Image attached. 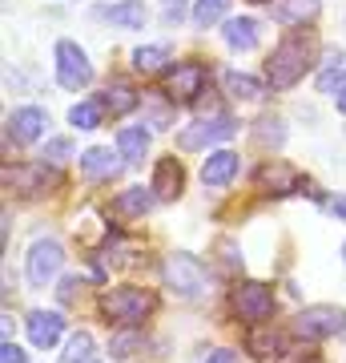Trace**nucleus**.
<instances>
[{
    "label": "nucleus",
    "mask_w": 346,
    "mask_h": 363,
    "mask_svg": "<svg viewBox=\"0 0 346 363\" xmlns=\"http://www.w3.org/2000/svg\"><path fill=\"white\" fill-rule=\"evenodd\" d=\"M314 65V37L310 33H290V37L270 52L266 61V77L274 89H290L306 77V69Z\"/></svg>",
    "instance_id": "obj_1"
},
{
    "label": "nucleus",
    "mask_w": 346,
    "mask_h": 363,
    "mask_svg": "<svg viewBox=\"0 0 346 363\" xmlns=\"http://www.w3.org/2000/svg\"><path fill=\"white\" fill-rule=\"evenodd\" d=\"M154 307H157V298L145 286H117V291L101 295V315L109 323H121V327H137Z\"/></svg>",
    "instance_id": "obj_2"
},
{
    "label": "nucleus",
    "mask_w": 346,
    "mask_h": 363,
    "mask_svg": "<svg viewBox=\"0 0 346 363\" xmlns=\"http://www.w3.org/2000/svg\"><path fill=\"white\" fill-rule=\"evenodd\" d=\"M161 274H166V286L181 298H197L209 286V274H205V267L193 255H169Z\"/></svg>",
    "instance_id": "obj_3"
},
{
    "label": "nucleus",
    "mask_w": 346,
    "mask_h": 363,
    "mask_svg": "<svg viewBox=\"0 0 346 363\" xmlns=\"http://www.w3.org/2000/svg\"><path fill=\"white\" fill-rule=\"evenodd\" d=\"M57 81L64 89H85L93 81V65L77 40H57Z\"/></svg>",
    "instance_id": "obj_4"
},
{
    "label": "nucleus",
    "mask_w": 346,
    "mask_h": 363,
    "mask_svg": "<svg viewBox=\"0 0 346 363\" xmlns=\"http://www.w3.org/2000/svg\"><path fill=\"white\" fill-rule=\"evenodd\" d=\"M233 311L246 323H266L274 315V291L266 283H238L233 286Z\"/></svg>",
    "instance_id": "obj_5"
},
{
    "label": "nucleus",
    "mask_w": 346,
    "mask_h": 363,
    "mask_svg": "<svg viewBox=\"0 0 346 363\" xmlns=\"http://www.w3.org/2000/svg\"><path fill=\"white\" fill-rule=\"evenodd\" d=\"M338 331H346V311H338V307H306V311L294 319V335L302 339H326V335H338Z\"/></svg>",
    "instance_id": "obj_6"
},
{
    "label": "nucleus",
    "mask_w": 346,
    "mask_h": 363,
    "mask_svg": "<svg viewBox=\"0 0 346 363\" xmlns=\"http://www.w3.org/2000/svg\"><path fill=\"white\" fill-rule=\"evenodd\" d=\"M61 262H64L61 242H52V238L33 242V250H28V283L33 286H49L52 279H57V271H61Z\"/></svg>",
    "instance_id": "obj_7"
},
{
    "label": "nucleus",
    "mask_w": 346,
    "mask_h": 363,
    "mask_svg": "<svg viewBox=\"0 0 346 363\" xmlns=\"http://www.w3.org/2000/svg\"><path fill=\"white\" fill-rule=\"evenodd\" d=\"M233 125L230 117H214V121H197V125H190V130H181L178 145L181 150H202V145L209 142H226V138H233Z\"/></svg>",
    "instance_id": "obj_8"
},
{
    "label": "nucleus",
    "mask_w": 346,
    "mask_h": 363,
    "mask_svg": "<svg viewBox=\"0 0 346 363\" xmlns=\"http://www.w3.org/2000/svg\"><path fill=\"white\" fill-rule=\"evenodd\" d=\"M45 125H49L45 109H37V105H25V109H16V113L8 117V142H16V145L37 142L40 133H45Z\"/></svg>",
    "instance_id": "obj_9"
},
{
    "label": "nucleus",
    "mask_w": 346,
    "mask_h": 363,
    "mask_svg": "<svg viewBox=\"0 0 346 363\" xmlns=\"http://www.w3.org/2000/svg\"><path fill=\"white\" fill-rule=\"evenodd\" d=\"M205 81H209L205 65H181L178 73H169V101H193L197 93H205Z\"/></svg>",
    "instance_id": "obj_10"
},
{
    "label": "nucleus",
    "mask_w": 346,
    "mask_h": 363,
    "mask_svg": "<svg viewBox=\"0 0 346 363\" xmlns=\"http://www.w3.org/2000/svg\"><path fill=\"white\" fill-rule=\"evenodd\" d=\"M302 174L290 166H282V162H274V166H262L258 169V186L266 190V194H290V190H302Z\"/></svg>",
    "instance_id": "obj_11"
},
{
    "label": "nucleus",
    "mask_w": 346,
    "mask_h": 363,
    "mask_svg": "<svg viewBox=\"0 0 346 363\" xmlns=\"http://www.w3.org/2000/svg\"><path fill=\"white\" fill-rule=\"evenodd\" d=\"M97 16L109 21V25H117V28H145L149 9H145L142 0H121V4H105V9H97Z\"/></svg>",
    "instance_id": "obj_12"
},
{
    "label": "nucleus",
    "mask_w": 346,
    "mask_h": 363,
    "mask_svg": "<svg viewBox=\"0 0 346 363\" xmlns=\"http://www.w3.org/2000/svg\"><path fill=\"white\" fill-rule=\"evenodd\" d=\"M181 186H185V169H181V162L178 157H161L157 169H154V186H149V190H154L157 198H178Z\"/></svg>",
    "instance_id": "obj_13"
},
{
    "label": "nucleus",
    "mask_w": 346,
    "mask_h": 363,
    "mask_svg": "<svg viewBox=\"0 0 346 363\" xmlns=\"http://www.w3.org/2000/svg\"><path fill=\"white\" fill-rule=\"evenodd\" d=\"M81 174L93 178V182H113L117 174H121V162H117L109 150L97 145V150H85V154H81Z\"/></svg>",
    "instance_id": "obj_14"
},
{
    "label": "nucleus",
    "mask_w": 346,
    "mask_h": 363,
    "mask_svg": "<svg viewBox=\"0 0 346 363\" xmlns=\"http://www.w3.org/2000/svg\"><path fill=\"white\" fill-rule=\"evenodd\" d=\"M233 174H238V154H230V150H214V154L205 157V166H202L205 186H230Z\"/></svg>",
    "instance_id": "obj_15"
},
{
    "label": "nucleus",
    "mask_w": 346,
    "mask_h": 363,
    "mask_svg": "<svg viewBox=\"0 0 346 363\" xmlns=\"http://www.w3.org/2000/svg\"><path fill=\"white\" fill-rule=\"evenodd\" d=\"M64 331V319L57 311H33L28 315V339L37 343V347H52Z\"/></svg>",
    "instance_id": "obj_16"
},
{
    "label": "nucleus",
    "mask_w": 346,
    "mask_h": 363,
    "mask_svg": "<svg viewBox=\"0 0 346 363\" xmlns=\"http://www.w3.org/2000/svg\"><path fill=\"white\" fill-rule=\"evenodd\" d=\"M270 16L278 25H306L310 16H318V0H282L270 9Z\"/></svg>",
    "instance_id": "obj_17"
},
{
    "label": "nucleus",
    "mask_w": 346,
    "mask_h": 363,
    "mask_svg": "<svg viewBox=\"0 0 346 363\" xmlns=\"http://www.w3.org/2000/svg\"><path fill=\"white\" fill-rule=\"evenodd\" d=\"M226 45H230V49H254L258 45V25L250 21V16L226 21Z\"/></svg>",
    "instance_id": "obj_18"
},
{
    "label": "nucleus",
    "mask_w": 346,
    "mask_h": 363,
    "mask_svg": "<svg viewBox=\"0 0 346 363\" xmlns=\"http://www.w3.org/2000/svg\"><path fill=\"white\" fill-rule=\"evenodd\" d=\"M117 150H121L125 162H142L145 150H149V133L137 130V125H125V130L117 133Z\"/></svg>",
    "instance_id": "obj_19"
},
{
    "label": "nucleus",
    "mask_w": 346,
    "mask_h": 363,
    "mask_svg": "<svg viewBox=\"0 0 346 363\" xmlns=\"http://www.w3.org/2000/svg\"><path fill=\"white\" fill-rule=\"evenodd\" d=\"M137 105V93L129 89L125 81H117V85H109V89L101 93V109H109L113 117H121V113H129Z\"/></svg>",
    "instance_id": "obj_20"
},
{
    "label": "nucleus",
    "mask_w": 346,
    "mask_h": 363,
    "mask_svg": "<svg viewBox=\"0 0 346 363\" xmlns=\"http://www.w3.org/2000/svg\"><path fill=\"white\" fill-rule=\"evenodd\" d=\"M4 182L8 186H21V190H40L49 182V166H25V169L4 166Z\"/></svg>",
    "instance_id": "obj_21"
},
{
    "label": "nucleus",
    "mask_w": 346,
    "mask_h": 363,
    "mask_svg": "<svg viewBox=\"0 0 346 363\" xmlns=\"http://www.w3.org/2000/svg\"><path fill=\"white\" fill-rule=\"evenodd\" d=\"M166 61H169L166 45H145V49L133 52V69H137V73H161V69H166Z\"/></svg>",
    "instance_id": "obj_22"
},
{
    "label": "nucleus",
    "mask_w": 346,
    "mask_h": 363,
    "mask_svg": "<svg viewBox=\"0 0 346 363\" xmlns=\"http://www.w3.org/2000/svg\"><path fill=\"white\" fill-rule=\"evenodd\" d=\"M226 89L238 97V101H254V97H262V81L246 77V73H238V69H230L226 73Z\"/></svg>",
    "instance_id": "obj_23"
},
{
    "label": "nucleus",
    "mask_w": 346,
    "mask_h": 363,
    "mask_svg": "<svg viewBox=\"0 0 346 363\" xmlns=\"http://www.w3.org/2000/svg\"><path fill=\"white\" fill-rule=\"evenodd\" d=\"M154 198L157 194H149L145 186H133V190H125V194L117 198V210L121 214H145V210L154 206Z\"/></svg>",
    "instance_id": "obj_24"
},
{
    "label": "nucleus",
    "mask_w": 346,
    "mask_h": 363,
    "mask_svg": "<svg viewBox=\"0 0 346 363\" xmlns=\"http://www.w3.org/2000/svg\"><path fill=\"white\" fill-rule=\"evenodd\" d=\"M226 4H230V0H197V4H193V25L197 28L218 25L221 16H226Z\"/></svg>",
    "instance_id": "obj_25"
},
{
    "label": "nucleus",
    "mask_w": 346,
    "mask_h": 363,
    "mask_svg": "<svg viewBox=\"0 0 346 363\" xmlns=\"http://www.w3.org/2000/svg\"><path fill=\"white\" fill-rule=\"evenodd\" d=\"M69 121L77 125V130H97L101 125V101H81L69 109Z\"/></svg>",
    "instance_id": "obj_26"
},
{
    "label": "nucleus",
    "mask_w": 346,
    "mask_h": 363,
    "mask_svg": "<svg viewBox=\"0 0 346 363\" xmlns=\"http://www.w3.org/2000/svg\"><path fill=\"white\" fill-rule=\"evenodd\" d=\"M93 355V335L89 331H77V335L69 339V351L61 355V363H89Z\"/></svg>",
    "instance_id": "obj_27"
},
{
    "label": "nucleus",
    "mask_w": 346,
    "mask_h": 363,
    "mask_svg": "<svg viewBox=\"0 0 346 363\" xmlns=\"http://www.w3.org/2000/svg\"><path fill=\"white\" fill-rule=\"evenodd\" d=\"M262 145H282L286 142V125H282V117H262L258 121V133H254Z\"/></svg>",
    "instance_id": "obj_28"
},
{
    "label": "nucleus",
    "mask_w": 346,
    "mask_h": 363,
    "mask_svg": "<svg viewBox=\"0 0 346 363\" xmlns=\"http://www.w3.org/2000/svg\"><path fill=\"white\" fill-rule=\"evenodd\" d=\"M318 89L330 93L334 105H338V113H346V77H342V73H322V77H318Z\"/></svg>",
    "instance_id": "obj_29"
},
{
    "label": "nucleus",
    "mask_w": 346,
    "mask_h": 363,
    "mask_svg": "<svg viewBox=\"0 0 346 363\" xmlns=\"http://www.w3.org/2000/svg\"><path fill=\"white\" fill-rule=\"evenodd\" d=\"M133 347H142V335H137V331H117V335L109 339V351H113L117 359L133 355Z\"/></svg>",
    "instance_id": "obj_30"
},
{
    "label": "nucleus",
    "mask_w": 346,
    "mask_h": 363,
    "mask_svg": "<svg viewBox=\"0 0 346 363\" xmlns=\"http://www.w3.org/2000/svg\"><path fill=\"white\" fill-rule=\"evenodd\" d=\"M274 343H278V339H274V331H262V327H258V331H250V351H254V355H270V351H274Z\"/></svg>",
    "instance_id": "obj_31"
},
{
    "label": "nucleus",
    "mask_w": 346,
    "mask_h": 363,
    "mask_svg": "<svg viewBox=\"0 0 346 363\" xmlns=\"http://www.w3.org/2000/svg\"><path fill=\"white\" fill-rule=\"evenodd\" d=\"M45 157H49V162H64V157H73V142H69V138H52V142L45 145Z\"/></svg>",
    "instance_id": "obj_32"
},
{
    "label": "nucleus",
    "mask_w": 346,
    "mask_h": 363,
    "mask_svg": "<svg viewBox=\"0 0 346 363\" xmlns=\"http://www.w3.org/2000/svg\"><path fill=\"white\" fill-rule=\"evenodd\" d=\"M0 363H28V355L16 347V343H4V347H0Z\"/></svg>",
    "instance_id": "obj_33"
},
{
    "label": "nucleus",
    "mask_w": 346,
    "mask_h": 363,
    "mask_svg": "<svg viewBox=\"0 0 346 363\" xmlns=\"http://www.w3.org/2000/svg\"><path fill=\"white\" fill-rule=\"evenodd\" d=\"M205 363H242V359H238L233 351H214V355H209Z\"/></svg>",
    "instance_id": "obj_34"
},
{
    "label": "nucleus",
    "mask_w": 346,
    "mask_h": 363,
    "mask_svg": "<svg viewBox=\"0 0 346 363\" xmlns=\"http://www.w3.org/2000/svg\"><path fill=\"white\" fill-rule=\"evenodd\" d=\"M330 210H334V214H338V218L346 222V198H334V202H330Z\"/></svg>",
    "instance_id": "obj_35"
},
{
    "label": "nucleus",
    "mask_w": 346,
    "mask_h": 363,
    "mask_svg": "<svg viewBox=\"0 0 346 363\" xmlns=\"http://www.w3.org/2000/svg\"><path fill=\"white\" fill-rule=\"evenodd\" d=\"M302 363H322V359H318V355H306V359H302Z\"/></svg>",
    "instance_id": "obj_36"
},
{
    "label": "nucleus",
    "mask_w": 346,
    "mask_h": 363,
    "mask_svg": "<svg viewBox=\"0 0 346 363\" xmlns=\"http://www.w3.org/2000/svg\"><path fill=\"white\" fill-rule=\"evenodd\" d=\"M250 4H266V0H250Z\"/></svg>",
    "instance_id": "obj_37"
},
{
    "label": "nucleus",
    "mask_w": 346,
    "mask_h": 363,
    "mask_svg": "<svg viewBox=\"0 0 346 363\" xmlns=\"http://www.w3.org/2000/svg\"><path fill=\"white\" fill-rule=\"evenodd\" d=\"M166 4H173V0H166ZM178 4H181V0H178Z\"/></svg>",
    "instance_id": "obj_38"
},
{
    "label": "nucleus",
    "mask_w": 346,
    "mask_h": 363,
    "mask_svg": "<svg viewBox=\"0 0 346 363\" xmlns=\"http://www.w3.org/2000/svg\"><path fill=\"white\" fill-rule=\"evenodd\" d=\"M342 255H346V247H342Z\"/></svg>",
    "instance_id": "obj_39"
}]
</instances>
